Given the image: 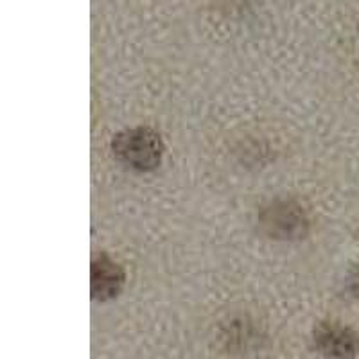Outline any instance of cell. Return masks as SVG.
Segmentation results:
<instances>
[{
	"mask_svg": "<svg viewBox=\"0 0 359 359\" xmlns=\"http://www.w3.org/2000/svg\"><path fill=\"white\" fill-rule=\"evenodd\" d=\"M264 224L275 236L293 237L298 232H302L304 217L291 205H278V207H273V210L266 212Z\"/></svg>",
	"mask_w": 359,
	"mask_h": 359,
	"instance_id": "obj_4",
	"label": "cell"
},
{
	"mask_svg": "<svg viewBox=\"0 0 359 359\" xmlns=\"http://www.w3.org/2000/svg\"><path fill=\"white\" fill-rule=\"evenodd\" d=\"M314 341L329 359H355L359 355V338L351 329L336 323H323L314 332Z\"/></svg>",
	"mask_w": 359,
	"mask_h": 359,
	"instance_id": "obj_2",
	"label": "cell"
},
{
	"mask_svg": "<svg viewBox=\"0 0 359 359\" xmlns=\"http://www.w3.org/2000/svg\"><path fill=\"white\" fill-rule=\"evenodd\" d=\"M124 275L117 264L107 257H101L94 262L92 268V293L94 298L107 300V298L115 297L123 286Z\"/></svg>",
	"mask_w": 359,
	"mask_h": 359,
	"instance_id": "obj_3",
	"label": "cell"
},
{
	"mask_svg": "<svg viewBox=\"0 0 359 359\" xmlns=\"http://www.w3.org/2000/svg\"><path fill=\"white\" fill-rule=\"evenodd\" d=\"M114 151L130 168L149 171L160 163L162 142L158 135L151 130L137 128L117 135V139L114 140Z\"/></svg>",
	"mask_w": 359,
	"mask_h": 359,
	"instance_id": "obj_1",
	"label": "cell"
}]
</instances>
